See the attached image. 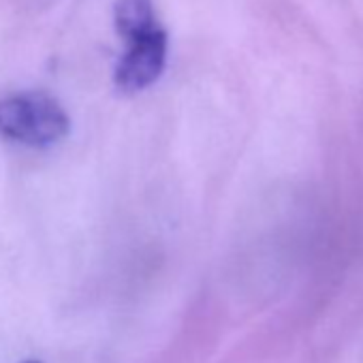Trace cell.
I'll use <instances>...</instances> for the list:
<instances>
[{
  "mask_svg": "<svg viewBox=\"0 0 363 363\" xmlns=\"http://www.w3.org/2000/svg\"><path fill=\"white\" fill-rule=\"evenodd\" d=\"M26 363H41V361H26Z\"/></svg>",
  "mask_w": 363,
  "mask_h": 363,
  "instance_id": "277c9868",
  "label": "cell"
},
{
  "mask_svg": "<svg viewBox=\"0 0 363 363\" xmlns=\"http://www.w3.org/2000/svg\"><path fill=\"white\" fill-rule=\"evenodd\" d=\"M156 24L160 22L156 18V9L152 0H116L113 26L122 39Z\"/></svg>",
  "mask_w": 363,
  "mask_h": 363,
  "instance_id": "3957f363",
  "label": "cell"
},
{
  "mask_svg": "<svg viewBox=\"0 0 363 363\" xmlns=\"http://www.w3.org/2000/svg\"><path fill=\"white\" fill-rule=\"evenodd\" d=\"M124 41L126 52L116 65L113 82L122 92L133 94L150 88L162 75L167 65L169 35L162 24H156L124 37Z\"/></svg>",
  "mask_w": 363,
  "mask_h": 363,
  "instance_id": "7a4b0ae2",
  "label": "cell"
},
{
  "mask_svg": "<svg viewBox=\"0 0 363 363\" xmlns=\"http://www.w3.org/2000/svg\"><path fill=\"white\" fill-rule=\"evenodd\" d=\"M71 120L48 92H18L0 99V137L30 147H48L65 139Z\"/></svg>",
  "mask_w": 363,
  "mask_h": 363,
  "instance_id": "6da1fadb",
  "label": "cell"
}]
</instances>
